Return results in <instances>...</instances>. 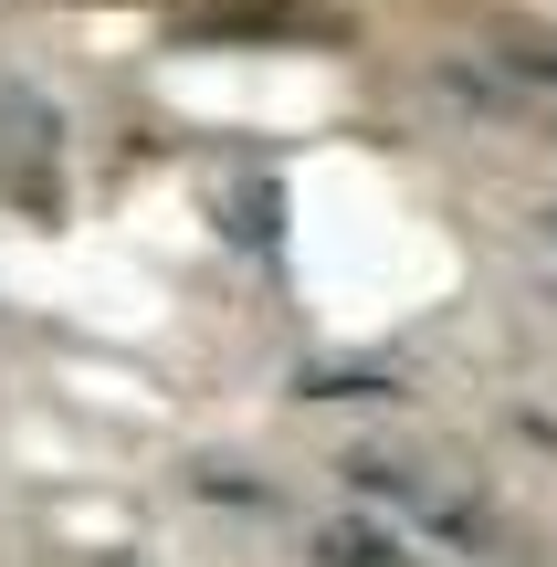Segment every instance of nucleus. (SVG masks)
I'll use <instances>...</instances> for the list:
<instances>
[{
	"label": "nucleus",
	"instance_id": "1",
	"mask_svg": "<svg viewBox=\"0 0 557 567\" xmlns=\"http://www.w3.org/2000/svg\"><path fill=\"white\" fill-rule=\"evenodd\" d=\"M53 168H63V116L32 84L0 74V189L11 200H53Z\"/></svg>",
	"mask_w": 557,
	"mask_h": 567
}]
</instances>
